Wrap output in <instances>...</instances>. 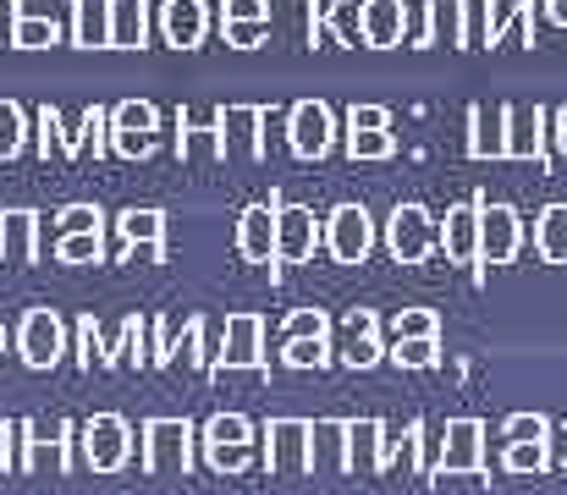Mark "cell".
Instances as JSON below:
<instances>
[{
	"mask_svg": "<svg viewBox=\"0 0 567 495\" xmlns=\"http://www.w3.org/2000/svg\"><path fill=\"white\" fill-rule=\"evenodd\" d=\"M198 452V430L188 419H150L144 424V468L155 479H188Z\"/></svg>",
	"mask_w": 567,
	"mask_h": 495,
	"instance_id": "1",
	"label": "cell"
},
{
	"mask_svg": "<svg viewBox=\"0 0 567 495\" xmlns=\"http://www.w3.org/2000/svg\"><path fill=\"white\" fill-rule=\"evenodd\" d=\"M198 452L215 474H248L254 468V424L243 413H215L198 430Z\"/></svg>",
	"mask_w": 567,
	"mask_h": 495,
	"instance_id": "2",
	"label": "cell"
},
{
	"mask_svg": "<svg viewBox=\"0 0 567 495\" xmlns=\"http://www.w3.org/2000/svg\"><path fill=\"white\" fill-rule=\"evenodd\" d=\"M78 452L94 474H122L127 457H133V430L122 413H94L78 424Z\"/></svg>",
	"mask_w": 567,
	"mask_h": 495,
	"instance_id": "3",
	"label": "cell"
},
{
	"mask_svg": "<svg viewBox=\"0 0 567 495\" xmlns=\"http://www.w3.org/2000/svg\"><path fill=\"white\" fill-rule=\"evenodd\" d=\"M161 149V111L150 100H122L111 105V155L122 161H150Z\"/></svg>",
	"mask_w": 567,
	"mask_h": 495,
	"instance_id": "4",
	"label": "cell"
},
{
	"mask_svg": "<svg viewBox=\"0 0 567 495\" xmlns=\"http://www.w3.org/2000/svg\"><path fill=\"white\" fill-rule=\"evenodd\" d=\"M385 248H391L396 265H424L441 248V226L430 220L424 204H396L391 220H385Z\"/></svg>",
	"mask_w": 567,
	"mask_h": 495,
	"instance_id": "5",
	"label": "cell"
},
{
	"mask_svg": "<svg viewBox=\"0 0 567 495\" xmlns=\"http://www.w3.org/2000/svg\"><path fill=\"white\" fill-rule=\"evenodd\" d=\"M287 149L298 161H326L337 149V111L326 100H298L287 111Z\"/></svg>",
	"mask_w": 567,
	"mask_h": 495,
	"instance_id": "6",
	"label": "cell"
},
{
	"mask_svg": "<svg viewBox=\"0 0 567 495\" xmlns=\"http://www.w3.org/2000/svg\"><path fill=\"white\" fill-rule=\"evenodd\" d=\"M226 369H254V374H270V358H265V320L259 314H231L226 336L209 358V374H226Z\"/></svg>",
	"mask_w": 567,
	"mask_h": 495,
	"instance_id": "7",
	"label": "cell"
},
{
	"mask_svg": "<svg viewBox=\"0 0 567 495\" xmlns=\"http://www.w3.org/2000/svg\"><path fill=\"white\" fill-rule=\"evenodd\" d=\"M17 352H22V363L28 369H55L61 358H66V326H61V314L50 309V303H39V309H28L22 314V326H17Z\"/></svg>",
	"mask_w": 567,
	"mask_h": 495,
	"instance_id": "8",
	"label": "cell"
},
{
	"mask_svg": "<svg viewBox=\"0 0 567 495\" xmlns=\"http://www.w3.org/2000/svg\"><path fill=\"white\" fill-rule=\"evenodd\" d=\"M270 204H276V259H281V265H303V259H315V248L326 243V226L315 220V209L287 204L281 193H270Z\"/></svg>",
	"mask_w": 567,
	"mask_h": 495,
	"instance_id": "9",
	"label": "cell"
},
{
	"mask_svg": "<svg viewBox=\"0 0 567 495\" xmlns=\"http://www.w3.org/2000/svg\"><path fill=\"white\" fill-rule=\"evenodd\" d=\"M326 248L337 265H364L370 248H375V220L364 204H337L326 215Z\"/></svg>",
	"mask_w": 567,
	"mask_h": 495,
	"instance_id": "10",
	"label": "cell"
},
{
	"mask_svg": "<svg viewBox=\"0 0 567 495\" xmlns=\"http://www.w3.org/2000/svg\"><path fill=\"white\" fill-rule=\"evenodd\" d=\"M430 474H485V424L480 419H452L441 446H435V463Z\"/></svg>",
	"mask_w": 567,
	"mask_h": 495,
	"instance_id": "11",
	"label": "cell"
},
{
	"mask_svg": "<svg viewBox=\"0 0 567 495\" xmlns=\"http://www.w3.org/2000/svg\"><path fill=\"white\" fill-rule=\"evenodd\" d=\"M309 435L315 424L309 419H270L265 424V468L270 474H309Z\"/></svg>",
	"mask_w": 567,
	"mask_h": 495,
	"instance_id": "12",
	"label": "cell"
},
{
	"mask_svg": "<svg viewBox=\"0 0 567 495\" xmlns=\"http://www.w3.org/2000/svg\"><path fill=\"white\" fill-rule=\"evenodd\" d=\"M177 161H226V111L204 105V111H183L177 116Z\"/></svg>",
	"mask_w": 567,
	"mask_h": 495,
	"instance_id": "13",
	"label": "cell"
},
{
	"mask_svg": "<svg viewBox=\"0 0 567 495\" xmlns=\"http://www.w3.org/2000/svg\"><path fill=\"white\" fill-rule=\"evenodd\" d=\"M72 446H78V424H66V419L50 430V441H39V424H22V468L17 474H44V468L72 474Z\"/></svg>",
	"mask_w": 567,
	"mask_h": 495,
	"instance_id": "14",
	"label": "cell"
},
{
	"mask_svg": "<svg viewBox=\"0 0 567 495\" xmlns=\"http://www.w3.org/2000/svg\"><path fill=\"white\" fill-rule=\"evenodd\" d=\"M524 243L513 204H480V265H507Z\"/></svg>",
	"mask_w": 567,
	"mask_h": 495,
	"instance_id": "15",
	"label": "cell"
},
{
	"mask_svg": "<svg viewBox=\"0 0 567 495\" xmlns=\"http://www.w3.org/2000/svg\"><path fill=\"white\" fill-rule=\"evenodd\" d=\"M237 254L248 259V265H270V276H276V204H248L243 215H237Z\"/></svg>",
	"mask_w": 567,
	"mask_h": 495,
	"instance_id": "16",
	"label": "cell"
},
{
	"mask_svg": "<svg viewBox=\"0 0 567 495\" xmlns=\"http://www.w3.org/2000/svg\"><path fill=\"white\" fill-rule=\"evenodd\" d=\"M507 161L551 165V155H546V111L540 105H507Z\"/></svg>",
	"mask_w": 567,
	"mask_h": 495,
	"instance_id": "17",
	"label": "cell"
},
{
	"mask_svg": "<svg viewBox=\"0 0 567 495\" xmlns=\"http://www.w3.org/2000/svg\"><path fill=\"white\" fill-rule=\"evenodd\" d=\"M161 33L172 50H198L209 33V6L204 0H161Z\"/></svg>",
	"mask_w": 567,
	"mask_h": 495,
	"instance_id": "18",
	"label": "cell"
},
{
	"mask_svg": "<svg viewBox=\"0 0 567 495\" xmlns=\"http://www.w3.org/2000/svg\"><path fill=\"white\" fill-rule=\"evenodd\" d=\"M309 33H331L342 50H359V44H364V0L309 6Z\"/></svg>",
	"mask_w": 567,
	"mask_h": 495,
	"instance_id": "19",
	"label": "cell"
},
{
	"mask_svg": "<svg viewBox=\"0 0 567 495\" xmlns=\"http://www.w3.org/2000/svg\"><path fill=\"white\" fill-rule=\"evenodd\" d=\"M468 155L507 161V105H468Z\"/></svg>",
	"mask_w": 567,
	"mask_h": 495,
	"instance_id": "20",
	"label": "cell"
},
{
	"mask_svg": "<svg viewBox=\"0 0 567 495\" xmlns=\"http://www.w3.org/2000/svg\"><path fill=\"white\" fill-rule=\"evenodd\" d=\"M348 474H364V479L385 474V424L380 419H348Z\"/></svg>",
	"mask_w": 567,
	"mask_h": 495,
	"instance_id": "21",
	"label": "cell"
},
{
	"mask_svg": "<svg viewBox=\"0 0 567 495\" xmlns=\"http://www.w3.org/2000/svg\"><path fill=\"white\" fill-rule=\"evenodd\" d=\"M419 44L468 50V0H424V33H419Z\"/></svg>",
	"mask_w": 567,
	"mask_h": 495,
	"instance_id": "22",
	"label": "cell"
},
{
	"mask_svg": "<svg viewBox=\"0 0 567 495\" xmlns=\"http://www.w3.org/2000/svg\"><path fill=\"white\" fill-rule=\"evenodd\" d=\"M39 254V215L33 209H0V265H33Z\"/></svg>",
	"mask_w": 567,
	"mask_h": 495,
	"instance_id": "23",
	"label": "cell"
},
{
	"mask_svg": "<svg viewBox=\"0 0 567 495\" xmlns=\"http://www.w3.org/2000/svg\"><path fill=\"white\" fill-rule=\"evenodd\" d=\"M441 248H446L452 265H474V259H480V204H452V209H446Z\"/></svg>",
	"mask_w": 567,
	"mask_h": 495,
	"instance_id": "24",
	"label": "cell"
},
{
	"mask_svg": "<svg viewBox=\"0 0 567 495\" xmlns=\"http://www.w3.org/2000/svg\"><path fill=\"white\" fill-rule=\"evenodd\" d=\"M408 39V6L402 0H364V44L396 50Z\"/></svg>",
	"mask_w": 567,
	"mask_h": 495,
	"instance_id": "25",
	"label": "cell"
},
{
	"mask_svg": "<svg viewBox=\"0 0 567 495\" xmlns=\"http://www.w3.org/2000/svg\"><path fill=\"white\" fill-rule=\"evenodd\" d=\"M66 33L78 50H111V0H72Z\"/></svg>",
	"mask_w": 567,
	"mask_h": 495,
	"instance_id": "26",
	"label": "cell"
},
{
	"mask_svg": "<svg viewBox=\"0 0 567 495\" xmlns=\"http://www.w3.org/2000/svg\"><path fill=\"white\" fill-rule=\"evenodd\" d=\"M265 105H226V149H237L243 161H265Z\"/></svg>",
	"mask_w": 567,
	"mask_h": 495,
	"instance_id": "27",
	"label": "cell"
},
{
	"mask_svg": "<svg viewBox=\"0 0 567 495\" xmlns=\"http://www.w3.org/2000/svg\"><path fill=\"white\" fill-rule=\"evenodd\" d=\"M309 474L320 468H337L348 474V419H315V435H309Z\"/></svg>",
	"mask_w": 567,
	"mask_h": 495,
	"instance_id": "28",
	"label": "cell"
},
{
	"mask_svg": "<svg viewBox=\"0 0 567 495\" xmlns=\"http://www.w3.org/2000/svg\"><path fill=\"white\" fill-rule=\"evenodd\" d=\"M150 44V0H111V50Z\"/></svg>",
	"mask_w": 567,
	"mask_h": 495,
	"instance_id": "29",
	"label": "cell"
},
{
	"mask_svg": "<svg viewBox=\"0 0 567 495\" xmlns=\"http://www.w3.org/2000/svg\"><path fill=\"white\" fill-rule=\"evenodd\" d=\"M116 231L127 248H161L166 254V215L161 209H127L116 215Z\"/></svg>",
	"mask_w": 567,
	"mask_h": 495,
	"instance_id": "30",
	"label": "cell"
},
{
	"mask_svg": "<svg viewBox=\"0 0 567 495\" xmlns=\"http://www.w3.org/2000/svg\"><path fill=\"white\" fill-rule=\"evenodd\" d=\"M535 248L546 265H567V204H546L535 220Z\"/></svg>",
	"mask_w": 567,
	"mask_h": 495,
	"instance_id": "31",
	"label": "cell"
},
{
	"mask_svg": "<svg viewBox=\"0 0 567 495\" xmlns=\"http://www.w3.org/2000/svg\"><path fill=\"white\" fill-rule=\"evenodd\" d=\"M61 39V22L55 17H33L22 0H17V22H11V50H50Z\"/></svg>",
	"mask_w": 567,
	"mask_h": 495,
	"instance_id": "32",
	"label": "cell"
},
{
	"mask_svg": "<svg viewBox=\"0 0 567 495\" xmlns=\"http://www.w3.org/2000/svg\"><path fill=\"white\" fill-rule=\"evenodd\" d=\"M337 363V352H331V336H298V341H281V369H331Z\"/></svg>",
	"mask_w": 567,
	"mask_h": 495,
	"instance_id": "33",
	"label": "cell"
},
{
	"mask_svg": "<svg viewBox=\"0 0 567 495\" xmlns=\"http://www.w3.org/2000/svg\"><path fill=\"white\" fill-rule=\"evenodd\" d=\"M55 259L61 265H105V231H61Z\"/></svg>",
	"mask_w": 567,
	"mask_h": 495,
	"instance_id": "34",
	"label": "cell"
},
{
	"mask_svg": "<svg viewBox=\"0 0 567 495\" xmlns=\"http://www.w3.org/2000/svg\"><path fill=\"white\" fill-rule=\"evenodd\" d=\"M111 363H150V320H138V314H127L122 330H116V341H111Z\"/></svg>",
	"mask_w": 567,
	"mask_h": 495,
	"instance_id": "35",
	"label": "cell"
},
{
	"mask_svg": "<svg viewBox=\"0 0 567 495\" xmlns=\"http://www.w3.org/2000/svg\"><path fill=\"white\" fill-rule=\"evenodd\" d=\"M502 468H507V474H546V468H551V435H546V441H507Z\"/></svg>",
	"mask_w": 567,
	"mask_h": 495,
	"instance_id": "36",
	"label": "cell"
},
{
	"mask_svg": "<svg viewBox=\"0 0 567 495\" xmlns=\"http://www.w3.org/2000/svg\"><path fill=\"white\" fill-rule=\"evenodd\" d=\"M385 358L396 369H435L441 363V336H413V341H391Z\"/></svg>",
	"mask_w": 567,
	"mask_h": 495,
	"instance_id": "37",
	"label": "cell"
},
{
	"mask_svg": "<svg viewBox=\"0 0 567 495\" xmlns=\"http://www.w3.org/2000/svg\"><path fill=\"white\" fill-rule=\"evenodd\" d=\"M78 369H116V363H111V341L100 336V320H94V314L78 320Z\"/></svg>",
	"mask_w": 567,
	"mask_h": 495,
	"instance_id": "38",
	"label": "cell"
},
{
	"mask_svg": "<svg viewBox=\"0 0 567 495\" xmlns=\"http://www.w3.org/2000/svg\"><path fill=\"white\" fill-rule=\"evenodd\" d=\"M28 149V111L17 100H0V161H17Z\"/></svg>",
	"mask_w": 567,
	"mask_h": 495,
	"instance_id": "39",
	"label": "cell"
},
{
	"mask_svg": "<svg viewBox=\"0 0 567 495\" xmlns=\"http://www.w3.org/2000/svg\"><path fill=\"white\" fill-rule=\"evenodd\" d=\"M348 155L353 161H391L396 138H391V127H348Z\"/></svg>",
	"mask_w": 567,
	"mask_h": 495,
	"instance_id": "40",
	"label": "cell"
},
{
	"mask_svg": "<svg viewBox=\"0 0 567 495\" xmlns=\"http://www.w3.org/2000/svg\"><path fill=\"white\" fill-rule=\"evenodd\" d=\"M209 358L215 352H204V320L193 314L183 336H172V363H188V369H209Z\"/></svg>",
	"mask_w": 567,
	"mask_h": 495,
	"instance_id": "41",
	"label": "cell"
},
{
	"mask_svg": "<svg viewBox=\"0 0 567 495\" xmlns=\"http://www.w3.org/2000/svg\"><path fill=\"white\" fill-rule=\"evenodd\" d=\"M380 358H385L380 336H348V330H342V352H337V363H348V369H375Z\"/></svg>",
	"mask_w": 567,
	"mask_h": 495,
	"instance_id": "42",
	"label": "cell"
},
{
	"mask_svg": "<svg viewBox=\"0 0 567 495\" xmlns=\"http://www.w3.org/2000/svg\"><path fill=\"white\" fill-rule=\"evenodd\" d=\"M413 336H441V320L430 309H402L391 314V341H413Z\"/></svg>",
	"mask_w": 567,
	"mask_h": 495,
	"instance_id": "43",
	"label": "cell"
},
{
	"mask_svg": "<svg viewBox=\"0 0 567 495\" xmlns=\"http://www.w3.org/2000/svg\"><path fill=\"white\" fill-rule=\"evenodd\" d=\"M298 336H331V314L326 309H292L287 326H281V341H298Z\"/></svg>",
	"mask_w": 567,
	"mask_h": 495,
	"instance_id": "44",
	"label": "cell"
},
{
	"mask_svg": "<svg viewBox=\"0 0 567 495\" xmlns=\"http://www.w3.org/2000/svg\"><path fill=\"white\" fill-rule=\"evenodd\" d=\"M61 231H105L100 204H66V209L55 215V237H61Z\"/></svg>",
	"mask_w": 567,
	"mask_h": 495,
	"instance_id": "45",
	"label": "cell"
},
{
	"mask_svg": "<svg viewBox=\"0 0 567 495\" xmlns=\"http://www.w3.org/2000/svg\"><path fill=\"white\" fill-rule=\"evenodd\" d=\"M33 127H39V155L50 161V155H61V111L55 105H39V116H33Z\"/></svg>",
	"mask_w": 567,
	"mask_h": 495,
	"instance_id": "46",
	"label": "cell"
},
{
	"mask_svg": "<svg viewBox=\"0 0 567 495\" xmlns=\"http://www.w3.org/2000/svg\"><path fill=\"white\" fill-rule=\"evenodd\" d=\"M546 435H551V424L540 413H513L502 424V441H546Z\"/></svg>",
	"mask_w": 567,
	"mask_h": 495,
	"instance_id": "47",
	"label": "cell"
},
{
	"mask_svg": "<svg viewBox=\"0 0 567 495\" xmlns=\"http://www.w3.org/2000/svg\"><path fill=\"white\" fill-rule=\"evenodd\" d=\"M220 33H226L231 50H259V39L270 33V22H220Z\"/></svg>",
	"mask_w": 567,
	"mask_h": 495,
	"instance_id": "48",
	"label": "cell"
},
{
	"mask_svg": "<svg viewBox=\"0 0 567 495\" xmlns=\"http://www.w3.org/2000/svg\"><path fill=\"white\" fill-rule=\"evenodd\" d=\"M220 22H270V0H220Z\"/></svg>",
	"mask_w": 567,
	"mask_h": 495,
	"instance_id": "49",
	"label": "cell"
},
{
	"mask_svg": "<svg viewBox=\"0 0 567 495\" xmlns=\"http://www.w3.org/2000/svg\"><path fill=\"white\" fill-rule=\"evenodd\" d=\"M348 127H391V111L385 105H353L348 111Z\"/></svg>",
	"mask_w": 567,
	"mask_h": 495,
	"instance_id": "50",
	"label": "cell"
},
{
	"mask_svg": "<svg viewBox=\"0 0 567 495\" xmlns=\"http://www.w3.org/2000/svg\"><path fill=\"white\" fill-rule=\"evenodd\" d=\"M342 330H348V336H380V320L370 309H353V314L342 320Z\"/></svg>",
	"mask_w": 567,
	"mask_h": 495,
	"instance_id": "51",
	"label": "cell"
},
{
	"mask_svg": "<svg viewBox=\"0 0 567 495\" xmlns=\"http://www.w3.org/2000/svg\"><path fill=\"white\" fill-rule=\"evenodd\" d=\"M546 17H551L557 28H567V0H551V6H546Z\"/></svg>",
	"mask_w": 567,
	"mask_h": 495,
	"instance_id": "52",
	"label": "cell"
},
{
	"mask_svg": "<svg viewBox=\"0 0 567 495\" xmlns=\"http://www.w3.org/2000/svg\"><path fill=\"white\" fill-rule=\"evenodd\" d=\"M557 149H563V155H567V105H563V111H557Z\"/></svg>",
	"mask_w": 567,
	"mask_h": 495,
	"instance_id": "53",
	"label": "cell"
},
{
	"mask_svg": "<svg viewBox=\"0 0 567 495\" xmlns=\"http://www.w3.org/2000/svg\"><path fill=\"white\" fill-rule=\"evenodd\" d=\"M0 358H6V326H0Z\"/></svg>",
	"mask_w": 567,
	"mask_h": 495,
	"instance_id": "54",
	"label": "cell"
},
{
	"mask_svg": "<svg viewBox=\"0 0 567 495\" xmlns=\"http://www.w3.org/2000/svg\"><path fill=\"white\" fill-rule=\"evenodd\" d=\"M563 463H567V441H563Z\"/></svg>",
	"mask_w": 567,
	"mask_h": 495,
	"instance_id": "55",
	"label": "cell"
}]
</instances>
